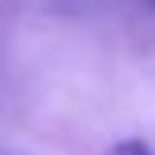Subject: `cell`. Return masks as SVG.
Returning a JSON list of instances; mask_svg holds the SVG:
<instances>
[{"instance_id": "obj_1", "label": "cell", "mask_w": 155, "mask_h": 155, "mask_svg": "<svg viewBox=\"0 0 155 155\" xmlns=\"http://www.w3.org/2000/svg\"><path fill=\"white\" fill-rule=\"evenodd\" d=\"M110 155H155V151H151L144 140H121V144H117V148H114Z\"/></svg>"}]
</instances>
